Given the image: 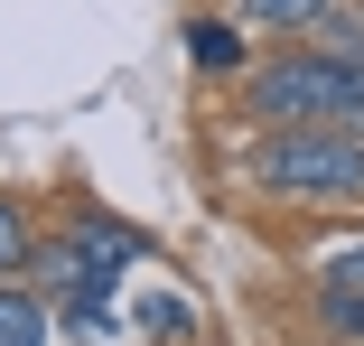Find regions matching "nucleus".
I'll list each match as a JSON object with an SVG mask.
<instances>
[{
    "label": "nucleus",
    "instance_id": "1a4fd4ad",
    "mask_svg": "<svg viewBox=\"0 0 364 346\" xmlns=\"http://www.w3.org/2000/svg\"><path fill=\"white\" fill-rule=\"evenodd\" d=\"M10 271H28V216L0 196V281H10Z\"/></svg>",
    "mask_w": 364,
    "mask_h": 346
},
{
    "label": "nucleus",
    "instance_id": "423d86ee",
    "mask_svg": "<svg viewBox=\"0 0 364 346\" xmlns=\"http://www.w3.org/2000/svg\"><path fill=\"white\" fill-rule=\"evenodd\" d=\"M187 56L205 65V75H243V28H225V19H187Z\"/></svg>",
    "mask_w": 364,
    "mask_h": 346
},
{
    "label": "nucleus",
    "instance_id": "7ed1b4c3",
    "mask_svg": "<svg viewBox=\"0 0 364 346\" xmlns=\"http://www.w3.org/2000/svg\"><path fill=\"white\" fill-rule=\"evenodd\" d=\"M65 243H75V262H85V290L103 300L112 281H122V271L140 262V234L131 225H112V216H75V234H65Z\"/></svg>",
    "mask_w": 364,
    "mask_h": 346
},
{
    "label": "nucleus",
    "instance_id": "39448f33",
    "mask_svg": "<svg viewBox=\"0 0 364 346\" xmlns=\"http://www.w3.org/2000/svg\"><path fill=\"white\" fill-rule=\"evenodd\" d=\"M327 10L336 0H243V19L271 28V38H309V28H327Z\"/></svg>",
    "mask_w": 364,
    "mask_h": 346
},
{
    "label": "nucleus",
    "instance_id": "f257e3e1",
    "mask_svg": "<svg viewBox=\"0 0 364 346\" xmlns=\"http://www.w3.org/2000/svg\"><path fill=\"white\" fill-rule=\"evenodd\" d=\"M243 178L280 206H364V131L346 122H262Z\"/></svg>",
    "mask_w": 364,
    "mask_h": 346
},
{
    "label": "nucleus",
    "instance_id": "9b49d317",
    "mask_svg": "<svg viewBox=\"0 0 364 346\" xmlns=\"http://www.w3.org/2000/svg\"><path fill=\"white\" fill-rule=\"evenodd\" d=\"M336 281H364V243H346V253L318 262V290H336Z\"/></svg>",
    "mask_w": 364,
    "mask_h": 346
},
{
    "label": "nucleus",
    "instance_id": "6e6552de",
    "mask_svg": "<svg viewBox=\"0 0 364 346\" xmlns=\"http://www.w3.org/2000/svg\"><path fill=\"white\" fill-rule=\"evenodd\" d=\"M28 281L56 300V290H85V262H75V243H28Z\"/></svg>",
    "mask_w": 364,
    "mask_h": 346
},
{
    "label": "nucleus",
    "instance_id": "9d476101",
    "mask_svg": "<svg viewBox=\"0 0 364 346\" xmlns=\"http://www.w3.org/2000/svg\"><path fill=\"white\" fill-rule=\"evenodd\" d=\"M327 47H346L355 65H364V10H346V0H336V10H327V28H318Z\"/></svg>",
    "mask_w": 364,
    "mask_h": 346
},
{
    "label": "nucleus",
    "instance_id": "0eeeda50",
    "mask_svg": "<svg viewBox=\"0 0 364 346\" xmlns=\"http://www.w3.org/2000/svg\"><path fill=\"white\" fill-rule=\"evenodd\" d=\"M318 327H327V337H346V346H364V281L318 290Z\"/></svg>",
    "mask_w": 364,
    "mask_h": 346
},
{
    "label": "nucleus",
    "instance_id": "f03ea898",
    "mask_svg": "<svg viewBox=\"0 0 364 346\" xmlns=\"http://www.w3.org/2000/svg\"><path fill=\"white\" fill-rule=\"evenodd\" d=\"M355 85H364V65L318 38V47H299V56L243 65V112H252V122H346Z\"/></svg>",
    "mask_w": 364,
    "mask_h": 346
},
{
    "label": "nucleus",
    "instance_id": "20e7f679",
    "mask_svg": "<svg viewBox=\"0 0 364 346\" xmlns=\"http://www.w3.org/2000/svg\"><path fill=\"white\" fill-rule=\"evenodd\" d=\"M0 346H47V290L0 281Z\"/></svg>",
    "mask_w": 364,
    "mask_h": 346
}]
</instances>
